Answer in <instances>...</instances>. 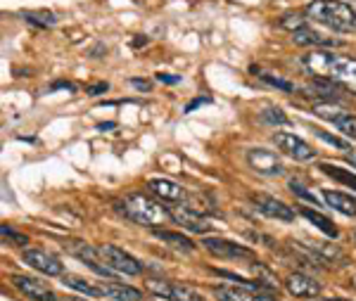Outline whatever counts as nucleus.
Here are the masks:
<instances>
[{"instance_id":"nucleus-1","label":"nucleus","mask_w":356,"mask_h":301,"mask_svg":"<svg viewBox=\"0 0 356 301\" xmlns=\"http://www.w3.org/2000/svg\"><path fill=\"white\" fill-rule=\"evenodd\" d=\"M302 65L316 79H328L332 83L342 86L356 92V60L342 55H332L325 50H312L302 57Z\"/></svg>"},{"instance_id":"nucleus-2","label":"nucleus","mask_w":356,"mask_h":301,"mask_svg":"<svg viewBox=\"0 0 356 301\" xmlns=\"http://www.w3.org/2000/svg\"><path fill=\"white\" fill-rule=\"evenodd\" d=\"M304 15L309 19L318 22V24H325L342 33H349L356 29V13L352 10V5L342 3V0H316V3H309L304 8Z\"/></svg>"},{"instance_id":"nucleus-3","label":"nucleus","mask_w":356,"mask_h":301,"mask_svg":"<svg viewBox=\"0 0 356 301\" xmlns=\"http://www.w3.org/2000/svg\"><path fill=\"white\" fill-rule=\"evenodd\" d=\"M117 206L126 218H131V221L138 223V225H150V228H154V225H162L164 221H169L171 218L169 209H164L157 200H152L150 195H143V193L126 195Z\"/></svg>"},{"instance_id":"nucleus-4","label":"nucleus","mask_w":356,"mask_h":301,"mask_svg":"<svg viewBox=\"0 0 356 301\" xmlns=\"http://www.w3.org/2000/svg\"><path fill=\"white\" fill-rule=\"evenodd\" d=\"M202 247L216 259H233V261H254V252L238 242L223 240V237H204Z\"/></svg>"},{"instance_id":"nucleus-5","label":"nucleus","mask_w":356,"mask_h":301,"mask_svg":"<svg viewBox=\"0 0 356 301\" xmlns=\"http://www.w3.org/2000/svg\"><path fill=\"white\" fill-rule=\"evenodd\" d=\"M100 249V257L102 263L107 268H112L114 273H122V275H140L143 273V263H138L131 254H126L124 249L114 247V245H105V247H97Z\"/></svg>"},{"instance_id":"nucleus-6","label":"nucleus","mask_w":356,"mask_h":301,"mask_svg":"<svg viewBox=\"0 0 356 301\" xmlns=\"http://www.w3.org/2000/svg\"><path fill=\"white\" fill-rule=\"evenodd\" d=\"M147 289L159 299L166 301H204V297L200 292H195L193 287L181 285V282H162V280H150Z\"/></svg>"},{"instance_id":"nucleus-7","label":"nucleus","mask_w":356,"mask_h":301,"mask_svg":"<svg viewBox=\"0 0 356 301\" xmlns=\"http://www.w3.org/2000/svg\"><path fill=\"white\" fill-rule=\"evenodd\" d=\"M247 164L250 169H254L259 176H283L285 166L283 161L275 157V152L264 147H252L247 149Z\"/></svg>"},{"instance_id":"nucleus-8","label":"nucleus","mask_w":356,"mask_h":301,"mask_svg":"<svg viewBox=\"0 0 356 301\" xmlns=\"http://www.w3.org/2000/svg\"><path fill=\"white\" fill-rule=\"evenodd\" d=\"M273 143H275V147L283 149L285 154H290V157L297 159V161H312V159H316V149L307 140L297 138L295 133H285V131L275 133Z\"/></svg>"},{"instance_id":"nucleus-9","label":"nucleus","mask_w":356,"mask_h":301,"mask_svg":"<svg viewBox=\"0 0 356 301\" xmlns=\"http://www.w3.org/2000/svg\"><path fill=\"white\" fill-rule=\"evenodd\" d=\"M250 200H252V204H254V209H257V211H261L264 216L275 218V221H285V223L295 221V211H292L290 206L285 204V202L275 200V197H271V195L252 193V195H250Z\"/></svg>"},{"instance_id":"nucleus-10","label":"nucleus","mask_w":356,"mask_h":301,"mask_svg":"<svg viewBox=\"0 0 356 301\" xmlns=\"http://www.w3.org/2000/svg\"><path fill=\"white\" fill-rule=\"evenodd\" d=\"M171 213V218L178 223V225H183L186 230H191V233H209L214 225H211V221L207 218V213H200V211H195L191 209V206H186V204H178L174 206V209L169 211Z\"/></svg>"},{"instance_id":"nucleus-11","label":"nucleus","mask_w":356,"mask_h":301,"mask_svg":"<svg viewBox=\"0 0 356 301\" xmlns=\"http://www.w3.org/2000/svg\"><path fill=\"white\" fill-rule=\"evenodd\" d=\"M22 261L43 275H62V270H65L60 259H55L53 254L43 252V249H24L22 252Z\"/></svg>"},{"instance_id":"nucleus-12","label":"nucleus","mask_w":356,"mask_h":301,"mask_svg":"<svg viewBox=\"0 0 356 301\" xmlns=\"http://www.w3.org/2000/svg\"><path fill=\"white\" fill-rule=\"evenodd\" d=\"M314 112L318 114L321 119H328L337 131H342L344 136H349L352 140H356V117L349 112H342L337 107H330V105H318L314 107Z\"/></svg>"},{"instance_id":"nucleus-13","label":"nucleus","mask_w":356,"mask_h":301,"mask_svg":"<svg viewBox=\"0 0 356 301\" xmlns=\"http://www.w3.org/2000/svg\"><path fill=\"white\" fill-rule=\"evenodd\" d=\"M13 285L19 289L24 297H29L31 301H57L55 292L50 289L45 282L36 280V277H29V275H13L10 277Z\"/></svg>"},{"instance_id":"nucleus-14","label":"nucleus","mask_w":356,"mask_h":301,"mask_svg":"<svg viewBox=\"0 0 356 301\" xmlns=\"http://www.w3.org/2000/svg\"><path fill=\"white\" fill-rule=\"evenodd\" d=\"M147 190L162 202H174V204H181V202L188 200L186 190L178 183L169 181V178H150L147 181Z\"/></svg>"},{"instance_id":"nucleus-15","label":"nucleus","mask_w":356,"mask_h":301,"mask_svg":"<svg viewBox=\"0 0 356 301\" xmlns=\"http://www.w3.org/2000/svg\"><path fill=\"white\" fill-rule=\"evenodd\" d=\"M285 289L292 294V297L300 299H314L321 294V282H316L312 275L304 273H290L285 277Z\"/></svg>"},{"instance_id":"nucleus-16","label":"nucleus","mask_w":356,"mask_h":301,"mask_svg":"<svg viewBox=\"0 0 356 301\" xmlns=\"http://www.w3.org/2000/svg\"><path fill=\"white\" fill-rule=\"evenodd\" d=\"M100 294L112 301H140L143 299V292L136 287H129L124 282H100Z\"/></svg>"},{"instance_id":"nucleus-17","label":"nucleus","mask_w":356,"mask_h":301,"mask_svg":"<svg viewBox=\"0 0 356 301\" xmlns=\"http://www.w3.org/2000/svg\"><path fill=\"white\" fill-rule=\"evenodd\" d=\"M214 294L219 301H275L271 297H264V294L254 292V289H247V287H216Z\"/></svg>"},{"instance_id":"nucleus-18","label":"nucleus","mask_w":356,"mask_h":301,"mask_svg":"<svg viewBox=\"0 0 356 301\" xmlns=\"http://www.w3.org/2000/svg\"><path fill=\"white\" fill-rule=\"evenodd\" d=\"M323 200L328 202L330 209L344 213V216H356V200L352 195L340 193V190H323Z\"/></svg>"},{"instance_id":"nucleus-19","label":"nucleus","mask_w":356,"mask_h":301,"mask_svg":"<svg viewBox=\"0 0 356 301\" xmlns=\"http://www.w3.org/2000/svg\"><path fill=\"white\" fill-rule=\"evenodd\" d=\"M292 40H295L297 45H314V48H332V45H340V40L323 36V33L314 31V29H309V26L292 33Z\"/></svg>"},{"instance_id":"nucleus-20","label":"nucleus","mask_w":356,"mask_h":301,"mask_svg":"<svg viewBox=\"0 0 356 301\" xmlns=\"http://www.w3.org/2000/svg\"><path fill=\"white\" fill-rule=\"evenodd\" d=\"M152 233H154V237H159V240L166 242V245L174 247V249H183V252H193L195 249L193 240L191 237H186L183 233H174V230H157V228H154Z\"/></svg>"},{"instance_id":"nucleus-21","label":"nucleus","mask_w":356,"mask_h":301,"mask_svg":"<svg viewBox=\"0 0 356 301\" xmlns=\"http://www.w3.org/2000/svg\"><path fill=\"white\" fill-rule=\"evenodd\" d=\"M318 169L323 171L325 176H330L332 181H337V183L347 185V188L356 190V176L349 169H340V166H332V164H321Z\"/></svg>"},{"instance_id":"nucleus-22","label":"nucleus","mask_w":356,"mask_h":301,"mask_svg":"<svg viewBox=\"0 0 356 301\" xmlns=\"http://www.w3.org/2000/svg\"><path fill=\"white\" fill-rule=\"evenodd\" d=\"M307 221H312L316 228L321 230V233H325L328 237H337V228L332 225V221H328V218L323 216V213H318V211H314V209H302L300 211Z\"/></svg>"},{"instance_id":"nucleus-23","label":"nucleus","mask_w":356,"mask_h":301,"mask_svg":"<svg viewBox=\"0 0 356 301\" xmlns=\"http://www.w3.org/2000/svg\"><path fill=\"white\" fill-rule=\"evenodd\" d=\"M309 247L314 249L316 254H318L321 259H323L325 263H335V261H344V254L342 249L332 247V245H325V242H309Z\"/></svg>"},{"instance_id":"nucleus-24","label":"nucleus","mask_w":356,"mask_h":301,"mask_svg":"<svg viewBox=\"0 0 356 301\" xmlns=\"http://www.w3.org/2000/svg\"><path fill=\"white\" fill-rule=\"evenodd\" d=\"M65 282L67 287H72V289H76V292H81V294H88V297H102L100 294V287L97 285H90L88 280H83V277H79V275H65Z\"/></svg>"},{"instance_id":"nucleus-25","label":"nucleus","mask_w":356,"mask_h":301,"mask_svg":"<svg viewBox=\"0 0 356 301\" xmlns=\"http://www.w3.org/2000/svg\"><path fill=\"white\" fill-rule=\"evenodd\" d=\"M22 17L29 22V24H33V26H38V29H50V26H55V15H50V13H22Z\"/></svg>"},{"instance_id":"nucleus-26","label":"nucleus","mask_w":356,"mask_h":301,"mask_svg":"<svg viewBox=\"0 0 356 301\" xmlns=\"http://www.w3.org/2000/svg\"><path fill=\"white\" fill-rule=\"evenodd\" d=\"M261 119L271 126H288L290 124V119L285 117L283 109H278V107H268L266 112H261Z\"/></svg>"},{"instance_id":"nucleus-27","label":"nucleus","mask_w":356,"mask_h":301,"mask_svg":"<svg viewBox=\"0 0 356 301\" xmlns=\"http://www.w3.org/2000/svg\"><path fill=\"white\" fill-rule=\"evenodd\" d=\"M0 235H3V242L8 245V242H13L15 247H26L29 245V237L26 235H19L15 233L10 225H0Z\"/></svg>"},{"instance_id":"nucleus-28","label":"nucleus","mask_w":356,"mask_h":301,"mask_svg":"<svg viewBox=\"0 0 356 301\" xmlns=\"http://www.w3.org/2000/svg\"><path fill=\"white\" fill-rule=\"evenodd\" d=\"M259 79L264 81V83L273 86V88H278V90H283V92H295V83H292V81L273 76V74H259Z\"/></svg>"},{"instance_id":"nucleus-29","label":"nucleus","mask_w":356,"mask_h":301,"mask_svg":"<svg viewBox=\"0 0 356 301\" xmlns=\"http://www.w3.org/2000/svg\"><path fill=\"white\" fill-rule=\"evenodd\" d=\"M280 26L290 29V31L295 33V31H300V29H307V22H304L302 17H297V15H285L283 19H280Z\"/></svg>"},{"instance_id":"nucleus-30","label":"nucleus","mask_w":356,"mask_h":301,"mask_svg":"<svg viewBox=\"0 0 356 301\" xmlns=\"http://www.w3.org/2000/svg\"><path fill=\"white\" fill-rule=\"evenodd\" d=\"M314 133H316V136H318V138H321V140H323V143L332 145V147H337V149H349V143H344V140H340V138L330 136V133H325V131H318V129H316Z\"/></svg>"},{"instance_id":"nucleus-31","label":"nucleus","mask_w":356,"mask_h":301,"mask_svg":"<svg viewBox=\"0 0 356 301\" xmlns=\"http://www.w3.org/2000/svg\"><path fill=\"white\" fill-rule=\"evenodd\" d=\"M290 190H292V193H295V195H300V197H302V200L312 202V204H314V206H318V200H316V197H314V193H309V190H304V188H302V185H300V183L290 181Z\"/></svg>"},{"instance_id":"nucleus-32","label":"nucleus","mask_w":356,"mask_h":301,"mask_svg":"<svg viewBox=\"0 0 356 301\" xmlns=\"http://www.w3.org/2000/svg\"><path fill=\"white\" fill-rule=\"evenodd\" d=\"M107 90H110V83H95V86H90L86 92L95 97V95H102V92H107Z\"/></svg>"},{"instance_id":"nucleus-33","label":"nucleus","mask_w":356,"mask_h":301,"mask_svg":"<svg viewBox=\"0 0 356 301\" xmlns=\"http://www.w3.org/2000/svg\"><path fill=\"white\" fill-rule=\"evenodd\" d=\"M131 86H136L138 90H150L152 88L150 81H140V79H134V81H131Z\"/></svg>"},{"instance_id":"nucleus-34","label":"nucleus","mask_w":356,"mask_h":301,"mask_svg":"<svg viewBox=\"0 0 356 301\" xmlns=\"http://www.w3.org/2000/svg\"><path fill=\"white\" fill-rule=\"evenodd\" d=\"M157 81H162V83H169V86H174L181 81V76H169V74H157Z\"/></svg>"},{"instance_id":"nucleus-35","label":"nucleus","mask_w":356,"mask_h":301,"mask_svg":"<svg viewBox=\"0 0 356 301\" xmlns=\"http://www.w3.org/2000/svg\"><path fill=\"white\" fill-rule=\"evenodd\" d=\"M207 102H209V97H197V100H193L191 105L186 107V112H193L195 107H200V105H207Z\"/></svg>"},{"instance_id":"nucleus-36","label":"nucleus","mask_w":356,"mask_h":301,"mask_svg":"<svg viewBox=\"0 0 356 301\" xmlns=\"http://www.w3.org/2000/svg\"><path fill=\"white\" fill-rule=\"evenodd\" d=\"M60 88H67V90H76V86L74 83H65V81H60V83L53 86V90H60Z\"/></svg>"},{"instance_id":"nucleus-37","label":"nucleus","mask_w":356,"mask_h":301,"mask_svg":"<svg viewBox=\"0 0 356 301\" xmlns=\"http://www.w3.org/2000/svg\"><path fill=\"white\" fill-rule=\"evenodd\" d=\"M347 161L352 164V169H356V149H352V152H347Z\"/></svg>"},{"instance_id":"nucleus-38","label":"nucleus","mask_w":356,"mask_h":301,"mask_svg":"<svg viewBox=\"0 0 356 301\" xmlns=\"http://www.w3.org/2000/svg\"><path fill=\"white\" fill-rule=\"evenodd\" d=\"M114 126H117V124H112V121H110V124H100V131H105V129H114Z\"/></svg>"},{"instance_id":"nucleus-39","label":"nucleus","mask_w":356,"mask_h":301,"mask_svg":"<svg viewBox=\"0 0 356 301\" xmlns=\"http://www.w3.org/2000/svg\"><path fill=\"white\" fill-rule=\"evenodd\" d=\"M325 301H349V299H325Z\"/></svg>"},{"instance_id":"nucleus-40","label":"nucleus","mask_w":356,"mask_h":301,"mask_svg":"<svg viewBox=\"0 0 356 301\" xmlns=\"http://www.w3.org/2000/svg\"><path fill=\"white\" fill-rule=\"evenodd\" d=\"M352 287H356V275L352 277Z\"/></svg>"},{"instance_id":"nucleus-41","label":"nucleus","mask_w":356,"mask_h":301,"mask_svg":"<svg viewBox=\"0 0 356 301\" xmlns=\"http://www.w3.org/2000/svg\"><path fill=\"white\" fill-rule=\"evenodd\" d=\"M67 301H81V299H67Z\"/></svg>"}]
</instances>
